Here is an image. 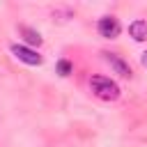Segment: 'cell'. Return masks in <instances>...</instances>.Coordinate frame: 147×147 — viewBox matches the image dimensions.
Segmentation results:
<instances>
[{
  "label": "cell",
  "instance_id": "obj_3",
  "mask_svg": "<svg viewBox=\"0 0 147 147\" xmlns=\"http://www.w3.org/2000/svg\"><path fill=\"white\" fill-rule=\"evenodd\" d=\"M9 51L14 53L16 60H21V62H25V64H30V67H37V64L44 62V57H41L37 51H32L30 46H25V44H11Z\"/></svg>",
  "mask_w": 147,
  "mask_h": 147
},
{
  "label": "cell",
  "instance_id": "obj_4",
  "mask_svg": "<svg viewBox=\"0 0 147 147\" xmlns=\"http://www.w3.org/2000/svg\"><path fill=\"white\" fill-rule=\"evenodd\" d=\"M96 32H99L101 37H106V39H115V37L122 32V25H119V21H117L115 16L106 14V16H101V18L96 21Z\"/></svg>",
  "mask_w": 147,
  "mask_h": 147
},
{
  "label": "cell",
  "instance_id": "obj_2",
  "mask_svg": "<svg viewBox=\"0 0 147 147\" xmlns=\"http://www.w3.org/2000/svg\"><path fill=\"white\" fill-rule=\"evenodd\" d=\"M103 55V60H106V64L117 74V76H122V78H131L133 76V71H131V64L122 57V55H117V53H110V51H103L101 53Z\"/></svg>",
  "mask_w": 147,
  "mask_h": 147
},
{
  "label": "cell",
  "instance_id": "obj_7",
  "mask_svg": "<svg viewBox=\"0 0 147 147\" xmlns=\"http://www.w3.org/2000/svg\"><path fill=\"white\" fill-rule=\"evenodd\" d=\"M71 69H74V67H71L69 60H60V62H57V71H60V76H69Z\"/></svg>",
  "mask_w": 147,
  "mask_h": 147
},
{
  "label": "cell",
  "instance_id": "obj_8",
  "mask_svg": "<svg viewBox=\"0 0 147 147\" xmlns=\"http://www.w3.org/2000/svg\"><path fill=\"white\" fill-rule=\"evenodd\" d=\"M140 60H142V67H145V69H147V51H145V53H142V57H140Z\"/></svg>",
  "mask_w": 147,
  "mask_h": 147
},
{
  "label": "cell",
  "instance_id": "obj_1",
  "mask_svg": "<svg viewBox=\"0 0 147 147\" xmlns=\"http://www.w3.org/2000/svg\"><path fill=\"white\" fill-rule=\"evenodd\" d=\"M90 90H92L94 96H99V99H103V101H115V99H119V94H122L119 85H117L113 78H108V76H92V78H90Z\"/></svg>",
  "mask_w": 147,
  "mask_h": 147
},
{
  "label": "cell",
  "instance_id": "obj_5",
  "mask_svg": "<svg viewBox=\"0 0 147 147\" xmlns=\"http://www.w3.org/2000/svg\"><path fill=\"white\" fill-rule=\"evenodd\" d=\"M129 34L136 41H145L147 39V21H133L129 25Z\"/></svg>",
  "mask_w": 147,
  "mask_h": 147
},
{
  "label": "cell",
  "instance_id": "obj_6",
  "mask_svg": "<svg viewBox=\"0 0 147 147\" xmlns=\"http://www.w3.org/2000/svg\"><path fill=\"white\" fill-rule=\"evenodd\" d=\"M18 32L25 37V41H28L30 46H39V44L44 41V39H41V34H39L37 30H32L30 25H18Z\"/></svg>",
  "mask_w": 147,
  "mask_h": 147
}]
</instances>
